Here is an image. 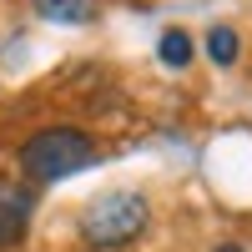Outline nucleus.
I'll return each mask as SVG.
<instances>
[{
	"mask_svg": "<svg viewBox=\"0 0 252 252\" xmlns=\"http://www.w3.org/2000/svg\"><path fill=\"white\" fill-rule=\"evenodd\" d=\"M217 252H242V247H237V242H222V247H217Z\"/></svg>",
	"mask_w": 252,
	"mask_h": 252,
	"instance_id": "0eeeda50",
	"label": "nucleus"
},
{
	"mask_svg": "<svg viewBox=\"0 0 252 252\" xmlns=\"http://www.w3.org/2000/svg\"><path fill=\"white\" fill-rule=\"evenodd\" d=\"M152 222V202L141 192H101L86 212H81V242L96 247V252H116L126 242H136Z\"/></svg>",
	"mask_w": 252,
	"mask_h": 252,
	"instance_id": "f03ea898",
	"label": "nucleus"
},
{
	"mask_svg": "<svg viewBox=\"0 0 252 252\" xmlns=\"http://www.w3.org/2000/svg\"><path fill=\"white\" fill-rule=\"evenodd\" d=\"M207 56H212L217 66H232L237 61V31L232 26H212L207 31Z\"/></svg>",
	"mask_w": 252,
	"mask_h": 252,
	"instance_id": "423d86ee",
	"label": "nucleus"
},
{
	"mask_svg": "<svg viewBox=\"0 0 252 252\" xmlns=\"http://www.w3.org/2000/svg\"><path fill=\"white\" fill-rule=\"evenodd\" d=\"M31 212H35L31 187H20V182H0V247H15L20 237L31 232Z\"/></svg>",
	"mask_w": 252,
	"mask_h": 252,
	"instance_id": "7ed1b4c3",
	"label": "nucleus"
},
{
	"mask_svg": "<svg viewBox=\"0 0 252 252\" xmlns=\"http://www.w3.org/2000/svg\"><path fill=\"white\" fill-rule=\"evenodd\" d=\"M157 56H161V66L182 71L187 61H192V35H187V31H166V35L157 40Z\"/></svg>",
	"mask_w": 252,
	"mask_h": 252,
	"instance_id": "39448f33",
	"label": "nucleus"
},
{
	"mask_svg": "<svg viewBox=\"0 0 252 252\" xmlns=\"http://www.w3.org/2000/svg\"><path fill=\"white\" fill-rule=\"evenodd\" d=\"M31 10L51 26H86L96 20V0H31Z\"/></svg>",
	"mask_w": 252,
	"mask_h": 252,
	"instance_id": "20e7f679",
	"label": "nucleus"
},
{
	"mask_svg": "<svg viewBox=\"0 0 252 252\" xmlns=\"http://www.w3.org/2000/svg\"><path fill=\"white\" fill-rule=\"evenodd\" d=\"M96 161V141L81 126H40L20 141V172L31 182H66Z\"/></svg>",
	"mask_w": 252,
	"mask_h": 252,
	"instance_id": "f257e3e1",
	"label": "nucleus"
}]
</instances>
